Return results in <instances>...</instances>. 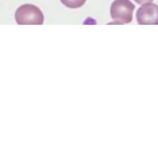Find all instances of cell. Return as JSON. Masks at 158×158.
<instances>
[{"mask_svg":"<svg viewBox=\"0 0 158 158\" xmlns=\"http://www.w3.org/2000/svg\"><path fill=\"white\" fill-rule=\"evenodd\" d=\"M139 25H158V6L152 2L142 4L136 13Z\"/></svg>","mask_w":158,"mask_h":158,"instance_id":"obj_3","label":"cell"},{"mask_svg":"<svg viewBox=\"0 0 158 158\" xmlns=\"http://www.w3.org/2000/svg\"><path fill=\"white\" fill-rule=\"evenodd\" d=\"M19 25H42L44 22L43 13L38 7L32 4L20 6L15 15Z\"/></svg>","mask_w":158,"mask_h":158,"instance_id":"obj_2","label":"cell"},{"mask_svg":"<svg viewBox=\"0 0 158 158\" xmlns=\"http://www.w3.org/2000/svg\"><path fill=\"white\" fill-rule=\"evenodd\" d=\"M86 0H60L62 3L68 8L77 9L82 7Z\"/></svg>","mask_w":158,"mask_h":158,"instance_id":"obj_4","label":"cell"},{"mask_svg":"<svg viewBox=\"0 0 158 158\" xmlns=\"http://www.w3.org/2000/svg\"><path fill=\"white\" fill-rule=\"evenodd\" d=\"M135 5L129 0H114L110 8V15L114 23L126 24L132 22Z\"/></svg>","mask_w":158,"mask_h":158,"instance_id":"obj_1","label":"cell"},{"mask_svg":"<svg viewBox=\"0 0 158 158\" xmlns=\"http://www.w3.org/2000/svg\"><path fill=\"white\" fill-rule=\"evenodd\" d=\"M134 1L139 5H142L148 2H152L153 0H134Z\"/></svg>","mask_w":158,"mask_h":158,"instance_id":"obj_5","label":"cell"}]
</instances>
